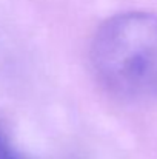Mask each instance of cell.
<instances>
[{
  "label": "cell",
  "mask_w": 157,
  "mask_h": 159,
  "mask_svg": "<svg viewBox=\"0 0 157 159\" xmlns=\"http://www.w3.org/2000/svg\"><path fill=\"white\" fill-rule=\"evenodd\" d=\"M89 60L112 98L129 104L157 101V14L126 11L106 19L93 37Z\"/></svg>",
  "instance_id": "1"
},
{
  "label": "cell",
  "mask_w": 157,
  "mask_h": 159,
  "mask_svg": "<svg viewBox=\"0 0 157 159\" xmlns=\"http://www.w3.org/2000/svg\"><path fill=\"white\" fill-rule=\"evenodd\" d=\"M0 159H31L12 141L6 125L0 120Z\"/></svg>",
  "instance_id": "2"
}]
</instances>
